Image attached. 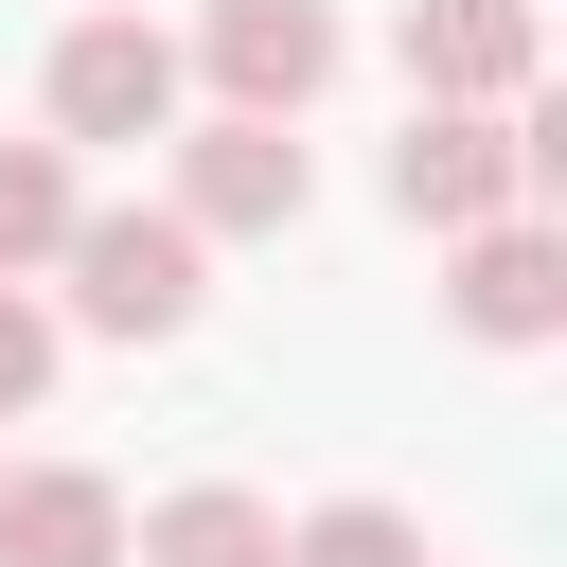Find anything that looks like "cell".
I'll return each mask as SVG.
<instances>
[{
	"label": "cell",
	"instance_id": "6",
	"mask_svg": "<svg viewBox=\"0 0 567 567\" xmlns=\"http://www.w3.org/2000/svg\"><path fill=\"white\" fill-rule=\"evenodd\" d=\"M390 53H408V106H514L549 35H532V0H408Z\"/></svg>",
	"mask_w": 567,
	"mask_h": 567
},
{
	"label": "cell",
	"instance_id": "4",
	"mask_svg": "<svg viewBox=\"0 0 567 567\" xmlns=\"http://www.w3.org/2000/svg\"><path fill=\"white\" fill-rule=\"evenodd\" d=\"M390 213L408 230H496V213H532V142H514V106H408V142H390Z\"/></svg>",
	"mask_w": 567,
	"mask_h": 567
},
{
	"label": "cell",
	"instance_id": "3",
	"mask_svg": "<svg viewBox=\"0 0 567 567\" xmlns=\"http://www.w3.org/2000/svg\"><path fill=\"white\" fill-rule=\"evenodd\" d=\"M53 266H71V319H89V337H124V354H159V337L213 301V284H195L213 248H195L177 213H71V248H53Z\"/></svg>",
	"mask_w": 567,
	"mask_h": 567
},
{
	"label": "cell",
	"instance_id": "8",
	"mask_svg": "<svg viewBox=\"0 0 567 567\" xmlns=\"http://www.w3.org/2000/svg\"><path fill=\"white\" fill-rule=\"evenodd\" d=\"M0 567H124V478H89V461H0Z\"/></svg>",
	"mask_w": 567,
	"mask_h": 567
},
{
	"label": "cell",
	"instance_id": "1",
	"mask_svg": "<svg viewBox=\"0 0 567 567\" xmlns=\"http://www.w3.org/2000/svg\"><path fill=\"white\" fill-rule=\"evenodd\" d=\"M177 35L159 18H124V0H89L71 35H53V71H35V106H53V142H159L177 124Z\"/></svg>",
	"mask_w": 567,
	"mask_h": 567
},
{
	"label": "cell",
	"instance_id": "2",
	"mask_svg": "<svg viewBox=\"0 0 567 567\" xmlns=\"http://www.w3.org/2000/svg\"><path fill=\"white\" fill-rule=\"evenodd\" d=\"M177 142V230L195 248H266V230H301V195H319V159L284 142V124H248V106H213V124H159Z\"/></svg>",
	"mask_w": 567,
	"mask_h": 567
},
{
	"label": "cell",
	"instance_id": "9",
	"mask_svg": "<svg viewBox=\"0 0 567 567\" xmlns=\"http://www.w3.org/2000/svg\"><path fill=\"white\" fill-rule=\"evenodd\" d=\"M124 567H284V514H266V496H230V478H195V496L124 514Z\"/></svg>",
	"mask_w": 567,
	"mask_h": 567
},
{
	"label": "cell",
	"instance_id": "10",
	"mask_svg": "<svg viewBox=\"0 0 567 567\" xmlns=\"http://www.w3.org/2000/svg\"><path fill=\"white\" fill-rule=\"evenodd\" d=\"M71 213H89L71 142H0V284H35V266L71 248Z\"/></svg>",
	"mask_w": 567,
	"mask_h": 567
},
{
	"label": "cell",
	"instance_id": "12",
	"mask_svg": "<svg viewBox=\"0 0 567 567\" xmlns=\"http://www.w3.org/2000/svg\"><path fill=\"white\" fill-rule=\"evenodd\" d=\"M53 354H71V337H53V301H35V284H0V425L53 390Z\"/></svg>",
	"mask_w": 567,
	"mask_h": 567
},
{
	"label": "cell",
	"instance_id": "7",
	"mask_svg": "<svg viewBox=\"0 0 567 567\" xmlns=\"http://www.w3.org/2000/svg\"><path fill=\"white\" fill-rule=\"evenodd\" d=\"M461 337H496V354H532V337H567V248H549V213H496V230H461Z\"/></svg>",
	"mask_w": 567,
	"mask_h": 567
},
{
	"label": "cell",
	"instance_id": "11",
	"mask_svg": "<svg viewBox=\"0 0 567 567\" xmlns=\"http://www.w3.org/2000/svg\"><path fill=\"white\" fill-rule=\"evenodd\" d=\"M284 567H443V549H425L390 496H319V514L284 532Z\"/></svg>",
	"mask_w": 567,
	"mask_h": 567
},
{
	"label": "cell",
	"instance_id": "5",
	"mask_svg": "<svg viewBox=\"0 0 567 567\" xmlns=\"http://www.w3.org/2000/svg\"><path fill=\"white\" fill-rule=\"evenodd\" d=\"M337 0H195V53L177 71H213V106H248V124H301L319 89H337Z\"/></svg>",
	"mask_w": 567,
	"mask_h": 567
}]
</instances>
